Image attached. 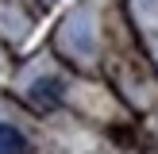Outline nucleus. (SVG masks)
<instances>
[{"label": "nucleus", "mask_w": 158, "mask_h": 154, "mask_svg": "<svg viewBox=\"0 0 158 154\" xmlns=\"http://www.w3.org/2000/svg\"><path fill=\"white\" fill-rule=\"evenodd\" d=\"M58 96H62V85L58 81H35V85H31V100H35L39 108H54Z\"/></svg>", "instance_id": "obj_1"}, {"label": "nucleus", "mask_w": 158, "mask_h": 154, "mask_svg": "<svg viewBox=\"0 0 158 154\" xmlns=\"http://www.w3.org/2000/svg\"><path fill=\"white\" fill-rule=\"evenodd\" d=\"M23 150H27V139L12 123H0V154H23Z\"/></svg>", "instance_id": "obj_2"}]
</instances>
